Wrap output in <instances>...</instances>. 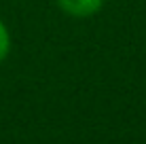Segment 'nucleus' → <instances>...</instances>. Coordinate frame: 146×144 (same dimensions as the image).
I'll return each mask as SVG.
<instances>
[{"instance_id":"obj_1","label":"nucleus","mask_w":146,"mask_h":144,"mask_svg":"<svg viewBox=\"0 0 146 144\" xmlns=\"http://www.w3.org/2000/svg\"><path fill=\"white\" fill-rule=\"evenodd\" d=\"M55 2L70 17L85 19V17H93L95 13H100L104 0H55Z\"/></svg>"},{"instance_id":"obj_2","label":"nucleus","mask_w":146,"mask_h":144,"mask_svg":"<svg viewBox=\"0 0 146 144\" xmlns=\"http://www.w3.org/2000/svg\"><path fill=\"white\" fill-rule=\"evenodd\" d=\"M9 53H11V34H9L7 23L0 19V64L7 59Z\"/></svg>"}]
</instances>
